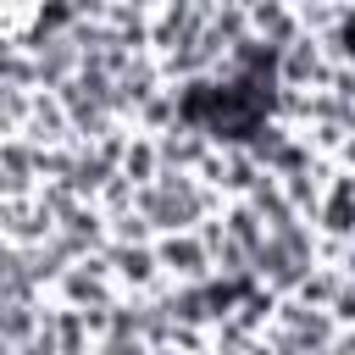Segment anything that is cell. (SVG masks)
<instances>
[{
	"mask_svg": "<svg viewBox=\"0 0 355 355\" xmlns=\"http://www.w3.org/2000/svg\"><path fill=\"white\" fill-rule=\"evenodd\" d=\"M178 111H183L194 128L216 133V139H250V133L266 122V111H272V50L244 55L227 83L189 89Z\"/></svg>",
	"mask_w": 355,
	"mask_h": 355,
	"instance_id": "cell-1",
	"label": "cell"
},
{
	"mask_svg": "<svg viewBox=\"0 0 355 355\" xmlns=\"http://www.w3.org/2000/svg\"><path fill=\"white\" fill-rule=\"evenodd\" d=\"M39 6H44V0H0V33L28 28V22L39 17Z\"/></svg>",
	"mask_w": 355,
	"mask_h": 355,
	"instance_id": "cell-2",
	"label": "cell"
},
{
	"mask_svg": "<svg viewBox=\"0 0 355 355\" xmlns=\"http://www.w3.org/2000/svg\"><path fill=\"white\" fill-rule=\"evenodd\" d=\"M344 39H349V55H355V11L344 17Z\"/></svg>",
	"mask_w": 355,
	"mask_h": 355,
	"instance_id": "cell-3",
	"label": "cell"
}]
</instances>
